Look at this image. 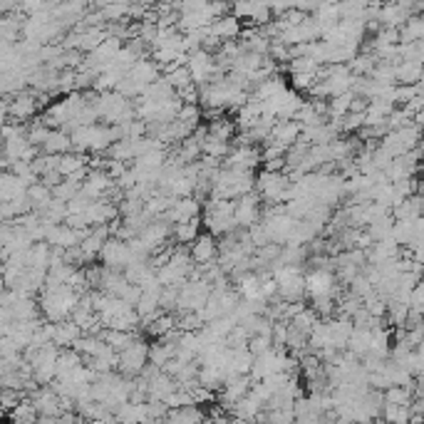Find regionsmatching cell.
Returning a JSON list of instances; mask_svg holds the SVG:
<instances>
[{
	"instance_id": "obj_9",
	"label": "cell",
	"mask_w": 424,
	"mask_h": 424,
	"mask_svg": "<svg viewBox=\"0 0 424 424\" xmlns=\"http://www.w3.org/2000/svg\"><path fill=\"white\" fill-rule=\"evenodd\" d=\"M169 236H174V226L169 224L166 219H157L154 224L146 226V228L140 233V236H137V239H140V243L144 246L146 251L154 256L157 251H161V248H164L166 239H169Z\"/></svg>"
},
{
	"instance_id": "obj_35",
	"label": "cell",
	"mask_w": 424,
	"mask_h": 424,
	"mask_svg": "<svg viewBox=\"0 0 424 424\" xmlns=\"http://www.w3.org/2000/svg\"><path fill=\"white\" fill-rule=\"evenodd\" d=\"M231 144L228 142H221V140H213V137H206L204 142V157H211V159H228V154H231Z\"/></svg>"
},
{
	"instance_id": "obj_8",
	"label": "cell",
	"mask_w": 424,
	"mask_h": 424,
	"mask_svg": "<svg viewBox=\"0 0 424 424\" xmlns=\"http://www.w3.org/2000/svg\"><path fill=\"white\" fill-rule=\"evenodd\" d=\"M189 72H191L194 77V85L199 87H206L209 82H213V77L221 72L219 65H216V55L206 53V50H199V53L189 55Z\"/></svg>"
},
{
	"instance_id": "obj_19",
	"label": "cell",
	"mask_w": 424,
	"mask_h": 424,
	"mask_svg": "<svg viewBox=\"0 0 424 424\" xmlns=\"http://www.w3.org/2000/svg\"><path fill=\"white\" fill-rule=\"evenodd\" d=\"M85 332L72 318L70 320H62V323H55V345L60 347V350H70L75 347V343L82 338Z\"/></svg>"
},
{
	"instance_id": "obj_4",
	"label": "cell",
	"mask_w": 424,
	"mask_h": 424,
	"mask_svg": "<svg viewBox=\"0 0 424 424\" xmlns=\"http://www.w3.org/2000/svg\"><path fill=\"white\" fill-rule=\"evenodd\" d=\"M149 350H152V345L144 343L142 338H134L120 352V375H124V377H140L142 372L149 367Z\"/></svg>"
},
{
	"instance_id": "obj_26",
	"label": "cell",
	"mask_w": 424,
	"mask_h": 424,
	"mask_svg": "<svg viewBox=\"0 0 424 424\" xmlns=\"http://www.w3.org/2000/svg\"><path fill=\"white\" fill-rule=\"evenodd\" d=\"M50 256H53V246L35 243L27 251V268H33V271H50Z\"/></svg>"
},
{
	"instance_id": "obj_5",
	"label": "cell",
	"mask_w": 424,
	"mask_h": 424,
	"mask_svg": "<svg viewBox=\"0 0 424 424\" xmlns=\"http://www.w3.org/2000/svg\"><path fill=\"white\" fill-rule=\"evenodd\" d=\"M305 291L313 300L318 298H335L340 300V283L332 271H320V268H310L305 273Z\"/></svg>"
},
{
	"instance_id": "obj_15",
	"label": "cell",
	"mask_w": 424,
	"mask_h": 424,
	"mask_svg": "<svg viewBox=\"0 0 424 424\" xmlns=\"http://www.w3.org/2000/svg\"><path fill=\"white\" fill-rule=\"evenodd\" d=\"M300 134H303V127L295 120L276 122V127H273V132L265 144H278V146H285V149H291V146H295L300 142Z\"/></svg>"
},
{
	"instance_id": "obj_20",
	"label": "cell",
	"mask_w": 424,
	"mask_h": 424,
	"mask_svg": "<svg viewBox=\"0 0 424 424\" xmlns=\"http://www.w3.org/2000/svg\"><path fill=\"white\" fill-rule=\"evenodd\" d=\"M261 117H263V105L251 97V102L236 112V127H239V132H251L253 127L261 122Z\"/></svg>"
},
{
	"instance_id": "obj_39",
	"label": "cell",
	"mask_w": 424,
	"mask_h": 424,
	"mask_svg": "<svg viewBox=\"0 0 424 424\" xmlns=\"http://www.w3.org/2000/svg\"><path fill=\"white\" fill-rule=\"evenodd\" d=\"M248 350H251L253 358H261L265 352L273 350V338H263V335H253L251 343H248Z\"/></svg>"
},
{
	"instance_id": "obj_1",
	"label": "cell",
	"mask_w": 424,
	"mask_h": 424,
	"mask_svg": "<svg viewBox=\"0 0 424 424\" xmlns=\"http://www.w3.org/2000/svg\"><path fill=\"white\" fill-rule=\"evenodd\" d=\"M80 293H75L70 285H57V288H45L38 303H40V313L47 323H62V320L72 318V313L80 305Z\"/></svg>"
},
{
	"instance_id": "obj_11",
	"label": "cell",
	"mask_w": 424,
	"mask_h": 424,
	"mask_svg": "<svg viewBox=\"0 0 424 424\" xmlns=\"http://www.w3.org/2000/svg\"><path fill=\"white\" fill-rule=\"evenodd\" d=\"M199 213H204V204L196 196H184V199H176V204L172 206V211L166 213L164 219L172 226H179L199 219Z\"/></svg>"
},
{
	"instance_id": "obj_2",
	"label": "cell",
	"mask_w": 424,
	"mask_h": 424,
	"mask_svg": "<svg viewBox=\"0 0 424 424\" xmlns=\"http://www.w3.org/2000/svg\"><path fill=\"white\" fill-rule=\"evenodd\" d=\"M291 176L288 174H276V172H259L256 176V194H259L261 199L265 204L271 206H280V204H288L291 201Z\"/></svg>"
},
{
	"instance_id": "obj_27",
	"label": "cell",
	"mask_w": 424,
	"mask_h": 424,
	"mask_svg": "<svg viewBox=\"0 0 424 424\" xmlns=\"http://www.w3.org/2000/svg\"><path fill=\"white\" fill-rule=\"evenodd\" d=\"M209 137H213V140H221V142H228L231 144L233 134H236V122H231L228 117H216V120L209 122Z\"/></svg>"
},
{
	"instance_id": "obj_25",
	"label": "cell",
	"mask_w": 424,
	"mask_h": 424,
	"mask_svg": "<svg viewBox=\"0 0 424 424\" xmlns=\"http://www.w3.org/2000/svg\"><path fill=\"white\" fill-rule=\"evenodd\" d=\"M142 97H144V100H149L152 105H164V102H169L172 97H176V90L169 85V80H166V77H161L159 82H154V85L146 87Z\"/></svg>"
},
{
	"instance_id": "obj_29",
	"label": "cell",
	"mask_w": 424,
	"mask_h": 424,
	"mask_svg": "<svg viewBox=\"0 0 424 424\" xmlns=\"http://www.w3.org/2000/svg\"><path fill=\"white\" fill-rule=\"evenodd\" d=\"M174 330H179V328H176V313H161L159 318L146 328V332H149L152 338H159V340L166 338V335Z\"/></svg>"
},
{
	"instance_id": "obj_14",
	"label": "cell",
	"mask_w": 424,
	"mask_h": 424,
	"mask_svg": "<svg viewBox=\"0 0 424 424\" xmlns=\"http://www.w3.org/2000/svg\"><path fill=\"white\" fill-rule=\"evenodd\" d=\"M189 251H191V259L196 265H211L219 261V243L211 233H201Z\"/></svg>"
},
{
	"instance_id": "obj_37",
	"label": "cell",
	"mask_w": 424,
	"mask_h": 424,
	"mask_svg": "<svg viewBox=\"0 0 424 424\" xmlns=\"http://www.w3.org/2000/svg\"><path fill=\"white\" fill-rule=\"evenodd\" d=\"M384 402L410 407V404H412V390H410V387H390V390L384 392Z\"/></svg>"
},
{
	"instance_id": "obj_33",
	"label": "cell",
	"mask_w": 424,
	"mask_h": 424,
	"mask_svg": "<svg viewBox=\"0 0 424 424\" xmlns=\"http://www.w3.org/2000/svg\"><path fill=\"white\" fill-rule=\"evenodd\" d=\"M102 340H105L112 350H117V352H122L127 347V345L132 343L134 338H137V332H122V330H105L100 335Z\"/></svg>"
},
{
	"instance_id": "obj_16",
	"label": "cell",
	"mask_w": 424,
	"mask_h": 424,
	"mask_svg": "<svg viewBox=\"0 0 424 424\" xmlns=\"http://www.w3.org/2000/svg\"><path fill=\"white\" fill-rule=\"evenodd\" d=\"M27 191H30V186L21 176H15L13 172H3V176H0V204L25 199Z\"/></svg>"
},
{
	"instance_id": "obj_34",
	"label": "cell",
	"mask_w": 424,
	"mask_h": 424,
	"mask_svg": "<svg viewBox=\"0 0 424 424\" xmlns=\"http://www.w3.org/2000/svg\"><path fill=\"white\" fill-rule=\"evenodd\" d=\"M384 419L387 424H410L412 422V407H402V404H387L384 402Z\"/></svg>"
},
{
	"instance_id": "obj_6",
	"label": "cell",
	"mask_w": 424,
	"mask_h": 424,
	"mask_svg": "<svg viewBox=\"0 0 424 424\" xmlns=\"http://www.w3.org/2000/svg\"><path fill=\"white\" fill-rule=\"evenodd\" d=\"M211 283L206 280H189L179 291V313H204L211 298Z\"/></svg>"
},
{
	"instance_id": "obj_32",
	"label": "cell",
	"mask_w": 424,
	"mask_h": 424,
	"mask_svg": "<svg viewBox=\"0 0 424 424\" xmlns=\"http://www.w3.org/2000/svg\"><path fill=\"white\" fill-rule=\"evenodd\" d=\"M199 224H201L199 219H194V221H189V224L174 226V241H176L179 246H194V241L201 236Z\"/></svg>"
},
{
	"instance_id": "obj_17",
	"label": "cell",
	"mask_w": 424,
	"mask_h": 424,
	"mask_svg": "<svg viewBox=\"0 0 424 424\" xmlns=\"http://www.w3.org/2000/svg\"><path fill=\"white\" fill-rule=\"evenodd\" d=\"M129 77H132L137 85L142 87V90H146L149 85H154V82H159L164 75H161V67L157 65V62L152 60V57H144V60H140L137 65L132 67V72H129Z\"/></svg>"
},
{
	"instance_id": "obj_30",
	"label": "cell",
	"mask_w": 424,
	"mask_h": 424,
	"mask_svg": "<svg viewBox=\"0 0 424 424\" xmlns=\"http://www.w3.org/2000/svg\"><path fill=\"white\" fill-rule=\"evenodd\" d=\"M27 199H30V204H33L35 211L40 213V211H45L47 206L53 204L55 194H53V189H47V186L40 181V184L30 186V191H27Z\"/></svg>"
},
{
	"instance_id": "obj_23",
	"label": "cell",
	"mask_w": 424,
	"mask_h": 424,
	"mask_svg": "<svg viewBox=\"0 0 424 424\" xmlns=\"http://www.w3.org/2000/svg\"><path fill=\"white\" fill-rule=\"evenodd\" d=\"M90 169V159H87V154L80 152H70L65 157H60V176L62 179H70V176H77L80 172Z\"/></svg>"
},
{
	"instance_id": "obj_24",
	"label": "cell",
	"mask_w": 424,
	"mask_h": 424,
	"mask_svg": "<svg viewBox=\"0 0 424 424\" xmlns=\"http://www.w3.org/2000/svg\"><path fill=\"white\" fill-rule=\"evenodd\" d=\"M355 97H358L355 92H345V94H340V97H332V100L328 102V117H330V122L345 120V117L352 112Z\"/></svg>"
},
{
	"instance_id": "obj_12",
	"label": "cell",
	"mask_w": 424,
	"mask_h": 424,
	"mask_svg": "<svg viewBox=\"0 0 424 424\" xmlns=\"http://www.w3.org/2000/svg\"><path fill=\"white\" fill-rule=\"evenodd\" d=\"M263 164V152L261 146H236L224 166H231V169H246V172H256V166Z\"/></svg>"
},
{
	"instance_id": "obj_10",
	"label": "cell",
	"mask_w": 424,
	"mask_h": 424,
	"mask_svg": "<svg viewBox=\"0 0 424 424\" xmlns=\"http://www.w3.org/2000/svg\"><path fill=\"white\" fill-rule=\"evenodd\" d=\"M263 221V211H261V199L259 194L253 191L243 199L236 201V224H239L241 231H248L256 224Z\"/></svg>"
},
{
	"instance_id": "obj_28",
	"label": "cell",
	"mask_w": 424,
	"mask_h": 424,
	"mask_svg": "<svg viewBox=\"0 0 424 424\" xmlns=\"http://www.w3.org/2000/svg\"><path fill=\"white\" fill-rule=\"evenodd\" d=\"M288 90V85H285V80L280 77V75H276V77H271V80H265L263 85H259L256 90H253V100H259V102H265V100H271V97H276V94L285 92Z\"/></svg>"
},
{
	"instance_id": "obj_38",
	"label": "cell",
	"mask_w": 424,
	"mask_h": 424,
	"mask_svg": "<svg viewBox=\"0 0 424 424\" xmlns=\"http://www.w3.org/2000/svg\"><path fill=\"white\" fill-rule=\"evenodd\" d=\"M320 82V75H291V85L295 92H310Z\"/></svg>"
},
{
	"instance_id": "obj_21",
	"label": "cell",
	"mask_w": 424,
	"mask_h": 424,
	"mask_svg": "<svg viewBox=\"0 0 424 424\" xmlns=\"http://www.w3.org/2000/svg\"><path fill=\"white\" fill-rule=\"evenodd\" d=\"M72 149H75L72 137L67 132H62V129H53L50 140L42 146V154H47V157H65V154H70Z\"/></svg>"
},
{
	"instance_id": "obj_40",
	"label": "cell",
	"mask_w": 424,
	"mask_h": 424,
	"mask_svg": "<svg viewBox=\"0 0 424 424\" xmlns=\"http://www.w3.org/2000/svg\"><path fill=\"white\" fill-rule=\"evenodd\" d=\"M179 291L181 288H164L161 291V310H179Z\"/></svg>"
},
{
	"instance_id": "obj_13",
	"label": "cell",
	"mask_w": 424,
	"mask_h": 424,
	"mask_svg": "<svg viewBox=\"0 0 424 424\" xmlns=\"http://www.w3.org/2000/svg\"><path fill=\"white\" fill-rule=\"evenodd\" d=\"M112 239V231H109V226H94V228H90V233H87V239L80 243L82 253H85L87 263L92 265L94 259L97 256H102V251H105L107 241Z\"/></svg>"
},
{
	"instance_id": "obj_36",
	"label": "cell",
	"mask_w": 424,
	"mask_h": 424,
	"mask_svg": "<svg viewBox=\"0 0 424 424\" xmlns=\"http://www.w3.org/2000/svg\"><path fill=\"white\" fill-rule=\"evenodd\" d=\"M164 77L169 80V85L176 90V94H179L181 90H186V87L194 85V77H191V72H189V67H179V70H174V72L164 75Z\"/></svg>"
},
{
	"instance_id": "obj_18",
	"label": "cell",
	"mask_w": 424,
	"mask_h": 424,
	"mask_svg": "<svg viewBox=\"0 0 424 424\" xmlns=\"http://www.w3.org/2000/svg\"><path fill=\"white\" fill-rule=\"evenodd\" d=\"M209 33L221 42H233V38H241L243 25H241V21L236 15H224V18H219V21L209 27Z\"/></svg>"
},
{
	"instance_id": "obj_22",
	"label": "cell",
	"mask_w": 424,
	"mask_h": 424,
	"mask_svg": "<svg viewBox=\"0 0 424 424\" xmlns=\"http://www.w3.org/2000/svg\"><path fill=\"white\" fill-rule=\"evenodd\" d=\"M424 77V65L419 60H404L397 65V85L404 87H417Z\"/></svg>"
},
{
	"instance_id": "obj_3",
	"label": "cell",
	"mask_w": 424,
	"mask_h": 424,
	"mask_svg": "<svg viewBox=\"0 0 424 424\" xmlns=\"http://www.w3.org/2000/svg\"><path fill=\"white\" fill-rule=\"evenodd\" d=\"M273 278L278 283V298L283 303H300L305 291V273L295 265H280V261L273 268Z\"/></svg>"
},
{
	"instance_id": "obj_41",
	"label": "cell",
	"mask_w": 424,
	"mask_h": 424,
	"mask_svg": "<svg viewBox=\"0 0 424 424\" xmlns=\"http://www.w3.org/2000/svg\"><path fill=\"white\" fill-rule=\"evenodd\" d=\"M8 424H15V422H8Z\"/></svg>"
},
{
	"instance_id": "obj_7",
	"label": "cell",
	"mask_w": 424,
	"mask_h": 424,
	"mask_svg": "<svg viewBox=\"0 0 424 424\" xmlns=\"http://www.w3.org/2000/svg\"><path fill=\"white\" fill-rule=\"evenodd\" d=\"M102 265L109 268V271H120L124 273L129 265L134 263V256H132V248H129V241H122V239H109L105 246V251L100 256Z\"/></svg>"
},
{
	"instance_id": "obj_31",
	"label": "cell",
	"mask_w": 424,
	"mask_h": 424,
	"mask_svg": "<svg viewBox=\"0 0 424 424\" xmlns=\"http://www.w3.org/2000/svg\"><path fill=\"white\" fill-rule=\"evenodd\" d=\"M38 419H40V412H38V407H35L30 397H27L21 407H15V410L10 412V422H15V424H38Z\"/></svg>"
}]
</instances>
